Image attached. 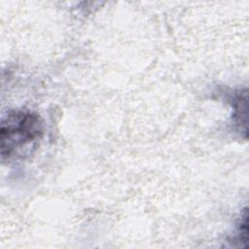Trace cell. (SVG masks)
I'll list each match as a JSON object with an SVG mask.
<instances>
[{
	"label": "cell",
	"mask_w": 249,
	"mask_h": 249,
	"mask_svg": "<svg viewBox=\"0 0 249 249\" xmlns=\"http://www.w3.org/2000/svg\"><path fill=\"white\" fill-rule=\"evenodd\" d=\"M233 103H232V108H233V120L237 125L241 127L242 124L246 127V124L242 121V117L246 119V114H242V111H247V94L246 90L242 91L239 90L233 97ZM242 131V128H241Z\"/></svg>",
	"instance_id": "2"
},
{
	"label": "cell",
	"mask_w": 249,
	"mask_h": 249,
	"mask_svg": "<svg viewBox=\"0 0 249 249\" xmlns=\"http://www.w3.org/2000/svg\"><path fill=\"white\" fill-rule=\"evenodd\" d=\"M44 135L42 118L29 110H13L2 118L0 154L2 161H13L29 156Z\"/></svg>",
	"instance_id": "1"
},
{
	"label": "cell",
	"mask_w": 249,
	"mask_h": 249,
	"mask_svg": "<svg viewBox=\"0 0 249 249\" xmlns=\"http://www.w3.org/2000/svg\"><path fill=\"white\" fill-rule=\"evenodd\" d=\"M235 238L238 240L240 245L244 243L245 247L247 246V209L243 210V215L241 214V219L237 229V234Z\"/></svg>",
	"instance_id": "3"
}]
</instances>
